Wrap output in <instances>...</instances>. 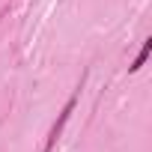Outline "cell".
<instances>
[{
  "mask_svg": "<svg viewBox=\"0 0 152 152\" xmlns=\"http://www.w3.org/2000/svg\"><path fill=\"white\" fill-rule=\"evenodd\" d=\"M149 54H152V39H143V48H140V54L134 57V63L128 66V72H140V69L146 66V60H149Z\"/></svg>",
  "mask_w": 152,
  "mask_h": 152,
  "instance_id": "obj_1",
  "label": "cell"
}]
</instances>
